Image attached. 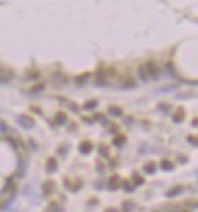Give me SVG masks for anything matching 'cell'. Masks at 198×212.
<instances>
[{"instance_id": "obj_2", "label": "cell", "mask_w": 198, "mask_h": 212, "mask_svg": "<svg viewBox=\"0 0 198 212\" xmlns=\"http://www.w3.org/2000/svg\"><path fill=\"white\" fill-rule=\"evenodd\" d=\"M58 168V163H57V160L55 158H48L47 160V163H46V169H47V172H50V173H52V172H55Z\"/></svg>"}, {"instance_id": "obj_10", "label": "cell", "mask_w": 198, "mask_h": 212, "mask_svg": "<svg viewBox=\"0 0 198 212\" xmlns=\"http://www.w3.org/2000/svg\"><path fill=\"white\" fill-rule=\"evenodd\" d=\"M96 106V101H90L87 102V104L84 105V109H87V110H91V109H94Z\"/></svg>"}, {"instance_id": "obj_12", "label": "cell", "mask_w": 198, "mask_h": 212, "mask_svg": "<svg viewBox=\"0 0 198 212\" xmlns=\"http://www.w3.org/2000/svg\"><path fill=\"white\" fill-rule=\"evenodd\" d=\"M99 153L103 156V157H107V148L102 145V146H100V148H99Z\"/></svg>"}, {"instance_id": "obj_13", "label": "cell", "mask_w": 198, "mask_h": 212, "mask_svg": "<svg viewBox=\"0 0 198 212\" xmlns=\"http://www.w3.org/2000/svg\"><path fill=\"white\" fill-rule=\"evenodd\" d=\"M10 76H4V72L0 69V81H7Z\"/></svg>"}, {"instance_id": "obj_1", "label": "cell", "mask_w": 198, "mask_h": 212, "mask_svg": "<svg viewBox=\"0 0 198 212\" xmlns=\"http://www.w3.org/2000/svg\"><path fill=\"white\" fill-rule=\"evenodd\" d=\"M18 123L22 127H25V128H32L34 125V121H33V119H30L29 116H26V114H22V116L18 119Z\"/></svg>"}, {"instance_id": "obj_9", "label": "cell", "mask_w": 198, "mask_h": 212, "mask_svg": "<svg viewBox=\"0 0 198 212\" xmlns=\"http://www.w3.org/2000/svg\"><path fill=\"white\" fill-rule=\"evenodd\" d=\"M144 169H146L149 173L154 172V171H156V165H154V163H149V164H146V165H144Z\"/></svg>"}, {"instance_id": "obj_7", "label": "cell", "mask_w": 198, "mask_h": 212, "mask_svg": "<svg viewBox=\"0 0 198 212\" xmlns=\"http://www.w3.org/2000/svg\"><path fill=\"white\" fill-rule=\"evenodd\" d=\"M65 121H66V116H65L63 113H58L57 116H55V124L61 125V124H63Z\"/></svg>"}, {"instance_id": "obj_3", "label": "cell", "mask_w": 198, "mask_h": 212, "mask_svg": "<svg viewBox=\"0 0 198 212\" xmlns=\"http://www.w3.org/2000/svg\"><path fill=\"white\" fill-rule=\"evenodd\" d=\"M91 149H92V145H91V142H88V141H84V142L80 143V152H81L83 154H88V153L91 152Z\"/></svg>"}, {"instance_id": "obj_5", "label": "cell", "mask_w": 198, "mask_h": 212, "mask_svg": "<svg viewBox=\"0 0 198 212\" xmlns=\"http://www.w3.org/2000/svg\"><path fill=\"white\" fill-rule=\"evenodd\" d=\"M120 182H119V178H117V176H113V178L110 179V181H109V187H110V189H117V187L120 186Z\"/></svg>"}, {"instance_id": "obj_6", "label": "cell", "mask_w": 198, "mask_h": 212, "mask_svg": "<svg viewBox=\"0 0 198 212\" xmlns=\"http://www.w3.org/2000/svg\"><path fill=\"white\" fill-rule=\"evenodd\" d=\"M113 143L116 146H119V148H121V146L125 143V137H124V135H119V137H116L113 139Z\"/></svg>"}, {"instance_id": "obj_11", "label": "cell", "mask_w": 198, "mask_h": 212, "mask_svg": "<svg viewBox=\"0 0 198 212\" xmlns=\"http://www.w3.org/2000/svg\"><path fill=\"white\" fill-rule=\"evenodd\" d=\"M161 167H162L164 169H172V164H171L168 160L162 161V163H161Z\"/></svg>"}, {"instance_id": "obj_4", "label": "cell", "mask_w": 198, "mask_h": 212, "mask_svg": "<svg viewBox=\"0 0 198 212\" xmlns=\"http://www.w3.org/2000/svg\"><path fill=\"white\" fill-rule=\"evenodd\" d=\"M55 189V186H54V182L52 181H47V182H44V185H43V191L46 194H51L52 191H54Z\"/></svg>"}, {"instance_id": "obj_8", "label": "cell", "mask_w": 198, "mask_h": 212, "mask_svg": "<svg viewBox=\"0 0 198 212\" xmlns=\"http://www.w3.org/2000/svg\"><path fill=\"white\" fill-rule=\"evenodd\" d=\"M109 113H111L113 116H116V117H119V116H121V109L120 108H117V106H110L109 108Z\"/></svg>"}]
</instances>
